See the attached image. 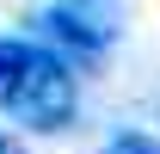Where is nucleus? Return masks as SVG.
Wrapping results in <instances>:
<instances>
[{"label": "nucleus", "instance_id": "nucleus-1", "mask_svg": "<svg viewBox=\"0 0 160 154\" xmlns=\"http://www.w3.org/2000/svg\"><path fill=\"white\" fill-rule=\"evenodd\" d=\"M6 111L19 117L31 136H62V130H74V117H80V74H74V62H62V56H49V49L31 43V62H25L19 93H12Z\"/></svg>", "mask_w": 160, "mask_h": 154}, {"label": "nucleus", "instance_id": "nucleus-2", "mask_svg": "<svg viewBox=\"0 0 160 154\" xmlns=\"http://www.w3.org/2000/svg\"><path fill=\"white\" fill-rule=\"evenodd\" d=\"M80 19L92 25L105 43H117V31H123V19H129V0H68Z\"/></svg>", "mask_w": 160, "mask_h": 154}, {"label": "nucleus", "instance_id": "nucleus-3", "mask_svg": "<svg viewBox=\"0 0 160 154\" xmlns=\"http://www.w3.org/2000/svg\"><path fill=\"white\" fill-rule=\"evenodd\" d=\"M25 62H31V37H0V111H6L12 93H19Z\"/></svg>", "mask_w": 160, "mask_h": 154}, {"label": "nucleus", "instance_id": "nucleus-4", "mask_svg": "<svg viewBox=\"0 0 160 154\" xmlns=\"http://www.w3.org/2000/svg\"><path fill=\"white\" fill-rule=\"evenodd\" d=\"M99 154H160V136L142 130V123H123V130H111L99 142Z\"/></svg>", "mask_w": 160, "mask_h": 154}, {"label": "nucleus", "instance_id": "nucleus-5", "mask_svg": "<svg viewBox=\"0 0 160 154\" xmlns=\"http://www.w3.org/2000/svg\"><path fill=\"white\" fill-rule=\"evenodd\" d=\"M0 154H31V148H25V136H6V130H0Z\"/></svg>", "mask_w": 160, "mask_h": 154}, {"label": "nucleus", "instance_id": "nucleus-6", "mask_svg": "<svg viewBox=\"0 0 160 154\" xmlns=\"http://www.w3.org/2000/svg\"><path fill=\"white\" fill-rule=\"evenodd\" d=\"M154 123H160V105H154ZM154 136H160V130H154Z\"/></svg>", "mask_w": 160, "mask_h": 154}]
</instances>
